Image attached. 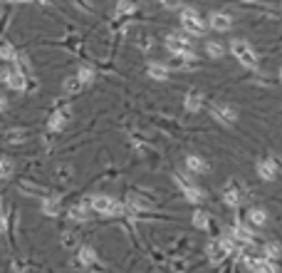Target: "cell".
Returning a JSON list of instances; mask_svg holds the SVG:
<instances>
[{
    "label": "cell",
    "mask_w": 282,
    "mask_h": 273,
    "mask_svg": "<svg viewBox=\"0 0 282 273\" xmlns=\"http://www.w3.org/2000/svg\"><path fill=\"white\" fill-rule=\"evenodd\" d=\"M181 25H183V30H188L191 35H203V32H206L203 18H200L193 8H183V10H181Z\"/></svg>",
    "instance_id": "cell-2"
},
{
    "label": "cell",
    "mask_w": 282,
    "mask_h": 273,
    "mask_svg": "<svg viewBox=\"0 0 282 273\" xmlns=\"http://www.w3.org/2000/svg\"><path fill=\"white\" fill-rule=\"evenodd\" d=\"M65 239H67V241H65L67 246H74V236H72V233H67V236H65Z\"/></svg>",
    "instance_id": "cell-31"
},
{
    "label": "cell",
    "mask_w": 282,
    "mask_h": 273,
    "mask_svg": "<svg viewBox=\"0 0 282 273\" xmlns=\"http://www.w3.org/2000/svg\"><path fill=\"white\" fill-rule=\"evenodd\" d=\"M5 85H8L10 90H15V92H22V90L27 87V80H25L22 72H10V77H8Z\"/></svg>",
    "instance_id": "cell-11"
},
{
    "label": "cell",
    "mask_w": 282,
    "mask_h": 273,
    "mask_svg": "<svg viewBox=\"0 0 282 273\" xmlns=\"http://www.w3.org/2000/svg\"><path fill=\"white\" fill-rule=\"evenodd\" d=\"M258 174H260L262 181H272V179L277 176V162H275V159H262V162L258 164Z\"/></svg>",
    "instance_id": "cell-9"
},
{
    "label": "cell",
    "mask_w": 282,
    "mask_h": 273,
    "mask_svg": "<svg viewBox=\"0 0 282 273\" xmlns=\"http://www.w3.org/2000/svg\"><path fill=\"white\" fill-rule=\"evenodd\" d=\"M79 90H82V85H79L77 77H67V80H65V92L67 95H77Z\"/></svg>",
    "instance_id": "cell-24"
},
{
    "label": "cell",
    "mask_w": 282,
    "mask_h": 273,
    "mask_svg": "<svg viewBox=\"0 0 282 273\" xmlns=\"http://www.w3.org/2000/svg\"><path fill=\"white\" fill-rule=\"evenodd\" d=\"M208 23H211V27H213V30L223 32V30H230V25H233V18H230L228 13H213Z\"/></svg>",
    "instance_id": "cell-10"
},
{
    "label": "cell",
    "mask_w": 282,
    "mask_h": 273,
    "mask_svg": "<svg viewBox=\"0 0 282 273\" xmlns=\"http://www.w3.org/2000/svg\"><path fill=\"white\" fill-rule=\"evenodd\" d=\"M149 77H151V80L164 82V80H169V70L164 65H158V62H151L149 65Z\"/></svg>",
    "instance_id": "cell-13"
},
{
    "label": "cell",
    "mask_w": 282,
    "mask_h": 273,
    "mask_svg": "<svg viewBox=\"0 0 282 273\" xmlns=\"http://www.w3.org/2000/svg\"><path fill=\"white\" fill-rule=\"evenodd\" d=\"M245 266H248L250 271H255V273H277V266H275V263H267L265 258H253V256H248V258H245Z\"/></svg>",
    "instance_id": "cell-8"
},
{
    "label": "cell",
    "mask_w": 282,
    "mask_h": 273,
    "mask_svg": "<svg viewBox=\"0 0 282 273\" xmlns=\"http://www.w3.org/2000/svg\"><path fill=\"white\" fill-rule=\"evenodd\" d=\"M200 107H203V97H200L198 92H191V95L186 97V109H188V112H198Z\"/></svg>",
    "instance_id": "cell-19"
},
{
    "label": "cell",
    "mask_w": 282,
    "mask_h": 273,
    "mask_svg": "<svg viewBox=\"0 0 282 273\" xmlns=\"http://www.w3.org/2000/svg\"><path fill=\"white\" fill-rule=\"evenodd\" d=\"M10 174H13L10 159H3V157H0V179H5V176H10Z\"/></svg>",
    "instance_id": "cell-28"
},
{
    "label": "cell",
    "mask_w": 282,
    "mask_h": 273,
    "mask_svg": "<svg viewBox=\"0 0 282 273\" xmlns=\"http://www.w3.org/2000/svg\"><path fill=\"white\" fill-rule=\"evenodd\" d=\"M67 117H69V112H67V109H60V112H55V114L50 117L47 127H50L52 132H60V129L65 127V122H67Z\"/></svg>",
    "instance_id": "cell-12"
},
{
    "label": "cell",
    "mask_w": 282,
    "mask_h": 273,
    "mask_svg": "<svg viewBox=\"0 0 282 273\" xmlns=\"http://www.w3.org/2000/svg\"><path fill=\"white\" fill-rule=\"evenodd\" d=\"M233 233H235V239H238V241H243V244H250V241H253V233H250L245 226H235Z\"/></svg>",
    "instance_id": "cell-23"
},
{
    "label": "cell",
    "mask_w": 282,
    "mask_h": 273,
    "mask_svg": "<svg viewBox=\"0 0 282 273\" xmlns=\"http://www.w3.org/2000/svg\"><path fill=\"white\" fill-rule=\"evenodd\" d=\"M5 107H8V99H5V97H3V95H0V112H3V109H5Z\"/></svg>",
    "instance_id": "cell-32"
},
{
    "label": "cell",
    "mask_w": 282,
    "mask_h": 273,
    "mask_svg": "<svg viewBox=\"0 0 282 273\" xmlns=\"http://www.w3.org/2000/svg\"><path fill=\"white\" fill-rule=\"evenodd\" d=\"M186 167L191 169V172H198V174H203V172H208V164L200 159V157H195V154H191V157H186Z\"/></svg>",
    "instance_id": "cell-14"
},
{
    "label": "cell",
    "mask_w": 282,
    "mask_h": 273,
    "mask_svg": "<svg viewBox=\"0 0 282 273\" xmlns=\"http://www.w3.org/2000/svg\"><path fill=\"white\" fill-rule=\"evenodd\" d=\"M188 43L191 40H186V37H181V35H176V32H171L169 37H166V48L174 52V55H183V52H188Z\"/></svg>",
    "instance_id": "cell-5"
},
{
    "label": "cell",
    "mask_w": 282,
    "mask_h": 273,
    "mask_svg": "<svg viewBox=\"0 0 282 273\" xmlns=\"http://www.w3.org/2000/svg\"><path fill=\"white\" fill-rule=\"evenodd\" d=\"M223 199H225V204H228V206H238V204H240V199H243V194H240V189H238V186H230V189H225Z\"/></svg>",
    "instance_id": "cell-15"
},
{
    "label": "cell",
    "mask_w": 282,
    "mask_h": 273,
    "mask_svg": "<svg viewBox=\"0 0 282 273\" xmlns=\"http://www.w3.org/2000/svg\"><path fill=\"white\" fill-rule=\"evenodd\" d=\"M0 231H5V221H3V216H0Z\"/></svg>",
    "instance_id": "cell-33"
},
{
    "label": "cell",
    "mask_w": 282,
    "mask_h": 273,
    "mask_svg": "<svg viewBox=\"0 0 282 273\" xmlns=\"http://www.w3.org/2000/svg\"><path fill=\"white\" fill-rule=\"evenodd\" d=\"M213 117H216L218 122L235 124V122H238V109H235V107H230V104H220V107H216V109H213Z\"/></svg>",
    "instance_id": "cell-7"
},
{
    "label": "cell",
    "mask_w": 282,
    "mask_h": 273,
    "mask_svg": "<svg viewBox=\"0 0 282 273\" xmlns=\"http://www.w3.org/2000/svg\"><path fill=\"white\" fill-rule=\"evenodd\" d=\"M250 221H253L255 226H265V223H267V214H265L262 209H253V211H250Z\"/></svg>",
    "instance_id": "cell-25"
},
{
    "label": "cell",
    "mask_w": 282,
    "mask_h": 273,
    "mask_svg": "<svg viewBox=\"0 0 282 273\" xmlns=\"http://www.w3.org/2000/svg\"><path fill=\"white\" fill-rule=\"evenodd\" d=\"M10 67H5V65H0V82H8V77H10Z\"/></svg>",
    "instance_id": "cell-30"
},
{
    "label": "cell",
    "mask_w": 282,
    "mask_h": 273,
    "mask_svg": "<svg viewBox=\"0 0 282 273\" xmlns=\"http://www.w3.org/2000/svg\"><path fill=\"white\" fill-rule=\"evenodd\" d=\"M280 256V246L275 244V241H270L265 248H262V258L267 261V263H275V258Z\"/></svg>",
    "instance_id": "cell-20"
},
{
    "label": "cell",
    "mask_w": 282,
    "mask_h": 273,
    "mask_svg": "<svg viewBox=\"0 0 282 273\" xmlns=\"http://www.w3.org/2000/svg\"><path fill=\"white\" fill-rule=\"evenodd\" d=\"M230 52L243 62V65H248V67H258V55L253 52V48L245 43V40H233L230 43Z\"/></svg>",
    "instance_id": "cell-3"
},
{
    "label": "cell",
    "mask_w": 282,
    "mask_h": 273,
    "mask_svg": "<svg viewBox=\"0 0 282 273\" xmlns=\"http://www.w3.org/2000/svg\"><path fill=\"white\" fill-rule=\"evenodd\" d=\"M43 211H45L47 216H57V214H60V204H57V197H50V199H45V201H43Z\"/></svg>",
    "instance_id": "cell-21"
},
{
    "label": "cell",
    "mask_w": 282,
    "mask_h": 273,
    "mask_svg": "<svg viewBox=\"0 0 282 273\" xmlns=\"http://www.w3.org/2000/svg\"><path fill=\"white\" fill-rule=\"evenodd\" d=\"M87 216H89V209H87L85 204H74V206L69 209V219H72V221H87Z\"/></svg>",
    "instance_id": "cell-16"
},
{
    "label": "cell",
    "mask_w": 282,
    "mask_h": 273,
    "mask_svg": "<svg viewBox=\"0 0 282 273\" xmlns=\"http://www.w3.org/2000/svg\"><path fill=\"white\" fill-rule=\"evenodd\" d=\"M193 226H195V228H206V226H208V214L195 211V214H193Z\"/></svg>",
    "instance_id": "cell-27"
},
{
    "label": "cell",
    "mask_w": 282,
    "mask_h": 273,
    "mask_svg": "<svg viewBox=\"0 0 282 273\" xmlns=\"http://www.w3.org/2000/svg\"><path fill=\"white\" fill-rule=\"evenodd\" d=\"M176 184H178V189L183 191V199H186V201H191V204H198V201H203V199H206L203 189H198L195 184H191L186 176H176Z\"/></svg>",
    "instance_id": "cell-4"
},
{
    "label": "cell",
    "mask_w": 282,
    "mask_h": 273,
    "mask_svg": "<svg viewBox=\"0 0 282 273\" xmlns=\"http://www.w3.org/2000/svg\"><path fill=\"white\" fill-rule=\"evenodd\" d=\"M77 80H79V85H89L92 80H94V70L89 67V65H82V67H79V72H77Z\"/></svg>",
    "instance_id": "cell-18"
},
{
    "label": "cell",
    "mask_w": 282,
    "mask_h": 273,
    "mask_svg": "<svg viewBox=\"0 0 282 273\" xmlns=\"http://www.w3.org/2000/svg\"><path fill=\"white\" fill-rule=\"evenodd\" d=\"M131 10H134L131 3H119V5H116V13H119V15H127V13H131Z\"/></svg>",
    "instance_id": "cell-29"
},
{
    "label": "cell",
    "mask_w": 282,
    "mask_h": 273,
    "mask_svg": "<svg viewBox=\"0 0 282 273\" xmlns=\"http://www.w3.org/2000/svg\"><path fill=\"white\" fill-rule=\"evenodd\" d=\"M0 214H3V201H0Z\"/></svg>",
    "instance_id": "cell-34"
},
{
    "label": "cell",
    "mask_w": 282,
    "mask_h": 273,
    "mask_svg": "<svg viewBox=\"0 0 282 273\" xmlns=\"http://www.w3.org/2000/svg\"><path fill=\"white\" fill-rule=\"evenodd\" d=\"M92 209L102 216H119L124 214V206L119 204L116 199L111 197H104V194H97V197H92Z\"/></svg>",
    "instance_id": "cell-1"
},
{
    "label": "cell",
    "mask_w": 282,
    "mask_h": 273,
    "mask_svg": "<svg viewBox=\"0 0 282 273\" xmlns=\"http://www.w3.org/2000/svg\"><path fill=\"white\" fill-rule=\"evenodd\" d=\"M15 57H18V52H15V48L13 45H0V60H5V62H15Z\"/></svg>",
    "instance_id": "cell-22"
},
{
    "label": "cell",
    "mask_w": 282,
    "mask_h": 273,
    "mask_svg": "<svg viewBox=\"0 0 282 273\" xmlns=\"http://www.w3.org/2000/svg\"><path fill=\"white\" fill-rule=\"evenodd\" d=\"M206 52H208L211 57H223V52H225V50H223V45H218V43L208 40V43H206Z\"/></svg>",
    "instance_id": "cell-26"
},
{
    "label": "cell",
    "mask_w": 282,
    "mask_h": 273,
    "mask_svg": "<svg viewBox=\"0 0 282 273\" xmlns=\"http://www.w3.org/2000/svg\"><path fill=\"white\" fill-rule=\"evenodd\" d=\"M79 263H82V266H92V263H97V253H94V248H89V246H82V248H79Z\"/></svg>",
    "instance_id": "cell-17"
},
{
    "label": "cell",
    "mask_w": 282,
    "mask_h": 273,
    "mask_svg": "<svg viewBox=\"0 0 282 273\" xmlns=\"http://www.w3.org/2000/svg\"><path fill=\"white\" fill-rule=\"evenodd\" d=\"M228 251H230V241H228V239H220V241H211V244H208V256H211L216 263L223 261Z\"/></svg>",
    "instance_id": "cell-6"
}]
</instances>
